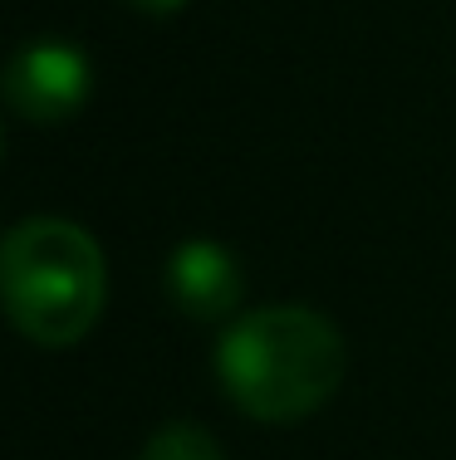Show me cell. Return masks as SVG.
I'll return each instance as SVG.
<instances>
[{
	"mask_svg": "<svg viewBox=\"0 0 456 460\" xmlns=\"http://www.w3.org/2000/svg\"><path fill=\"white\" fill-rule=\"evenodd\" d=\"M89 84H94L89 59L74 45L45 40V45L20 49L15 59L5 64L0 93H5V103L15 108L20 118H30V123H59L74 108H84Z\"/></svg>",
	"mask_w": 456,
	"mask_h": 460,
	"instance_id": "obj_3",
	"label": "cell"
},
{
	"mask_svg": "<svg viewBox=\"0 0 456 460\" xmlns=\"http://www.w3.org/2000/svg\"><path fill=\"white\" fill-rule=\"evenodd\" d=\"M231 402L265 426L319 411L344 382V338L304 304H270L231 323L216 348Z\"/></svg>",
	"mask_w": 456,
	"mask_h": 460,
	"instance_id": "obj_1",
	"label": "cell"
},
{
	"mask_svg": "<svg viewBox=\"0 0 456 460\" xmlns=\"http://www.w3.org/2000/svg\"><path fill=\"white\" fill-rule=\"evenodd\" d=\"M133 5H143V10H152V15H167V10L187 5V0H133Z\"/></svg>",
	"mask_w": 456,
	"mask_h": 460,
	"instance_id": "obj_6",
	"label": "cell"
},
{
	"mask_svg": "<svg viewBox=\"0 0 456 460\" xmlns=\"http://www.w3.org/2000/svg\"><path fill=\"white\" fill-rule=\"evenodd\" d=\"M0 142H5V137H0Z\"/></svg>",
	"mask_w": 456,
	"mask_h": 460,
	"instance_id": "obj_7",
	"label": "cell"
},
{
	"mask_svg": "<svg viewBox=\"0 0 456 460\" xmlns=\"http://www.w3.org/2000/svg\"><path fill=\"white\" fill-rule=\"evenodd\" d=\"M143 460H226L221 446L192 421H177V426H162L157 436L148 441Z\"/></svg>",
	"mask_w": 456,
	"mask_h": 460,
	"instance_id": "obj_5",
	"label": "cell"
},
{
	"mask_svg": "<svg viewBox=\"0 0 456 460\" xmlns=\"http://www.w3.org/2000/svg\"><path fill=\"white\" fill-rule=\"evenodd\" d=\"M108 270L84 226L30 216L0 240V304L5 319L40 348H74L103 314Z\"/></svg>",
	"mask_w": 456,
	"mask_h": 460,
	"instance_id": "obj_2",
	"label": "cell"
},
{
	"mask_svg": "<svg viewBox=\"0 0 456 460\" xmlns=\"http://www.w3.org/2000/svg\"><path fill=\"white\" fill-rule=\"evenodd\" d=\"M167 289L192 319H226L241 304V265L211 240H187L167 265Z\"/></svg>",
	"mask_w": 456,
	"mask_h": 460,
	"instance_id": "obj_4",
	"label": "cell"
}]
</instances>
